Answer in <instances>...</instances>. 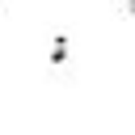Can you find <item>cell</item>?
Wrapping results in <instances>:
<instances>
[]
</instances>
